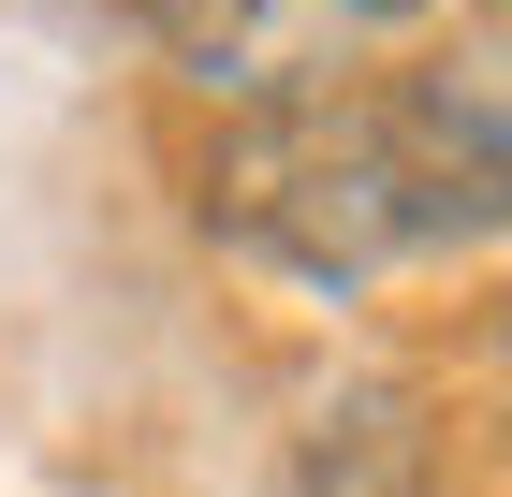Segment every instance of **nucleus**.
<instances>
[{
    "mask_svg": "<svg viewBox=\"0 0 512 497\" xmlns=\"http://www.w3.org/2000/svg\"><path fill=\"white\" fill-rule=\"evenodd\" d=\"M454 381H469L483 439H498V454H512V278H498V293L469 307V366H454Z\"/></svg>",
    "mask_w": 512,
    "mask_h": 497,
    "instance_id": "5",
    "label": "nucleus"
},
{
    "mask_svg": "<svg viewBox=\"0 0 512 497\" xmlns=\"http://www.w3.org/2000/svg\"><path fill=\"white\" fill-rule=\"evenodd\" d=\"M278 497H439V439H425V410L395 381H352V395H322L293 424Z\"/></svg>",
    "mask_w": 512,
    "mask_h": 497,
    "instance_id": "3",
    "label": "nucleus"
},
{
    "mask_svg": "<svg viewBox=\"0 0 512 497\" xmlns=\"http://www.w3.org/2000/svg\"><path fill=\"white\" fill-rule=\"evenodd\" d=\"M191 220L293 293H381L395 264L483 249L512 205L483 191V161L454 147L425 74H337V88H293V103L205 117Z\"/></svg>",
    "mask_w": 512,
    "mask_h": 497,
    "instance_id": "1",
    "label": "nucleus"
},
{
    "mask_svg": "<svg viewBox=\"0 0 512 497\" xmlns=\"http://www.w3.org/2000/svg\"><path fill=\"white\" fill-rule=\"evenodd\" d=\"M410 74H425V103L454 117V147L483 161V191L512 205V0H469V15H454V44H439V59H410Z\"/></svg>",
    "mask_w": 512,
    "mask_h": 497,
    "instance_id": "4",
    "label": "nucleus"
},
{
    "mask_svg": "<svg viewBox=\"0 0 512 497\" xmlns=\"http://www.w3.org/2000/svg\"><path fill=\"white\" fill-rule=\"evenodd\" d=\"M425 0H132V30L161 44V74L191 88L205 117L235 103H293V88H337L381 30H410Z\"/></svg>",
    "mask_w": 512,
    "mask_h": 497,
    "instance_id": "2",
    "label": "nucleus"
}]
</instances>
